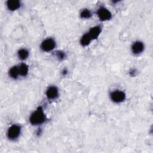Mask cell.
I'll use <instances>...</instances> for the list:
<instances>
[{"label":"cell","mask_w":153,"mask_h":153,"mask_svg":"<svg viewBox=\"0 0 153 153\" xmlns=\"http://www.w3.org/2000/svg\"><path fill=\"white\" fill-rule=\"evenodd\" d=\"M136 71L135 69H133L131 70L130 72V75H131V76H135L136 75Z\"/></svg>","instance_id":"2e32d148"},{"label":"cell","mask_w":153,"mask_h":153,"mask_svg":"<svg viewBox=\"0 0 153 153\" xmlns=\"http://www.w3.org/2000/svg\"><path fill=\"white\" fill-rule=\"evenodd\" d=\"M45 94H46L47 97L48 99L54 100V99L57 98V97L59 96L58 88L54 85L50 86L47 88V90L45 92Z\"/></svg>","instance_id":"8992f818"},{"label":"cell","mask_w":153,"mask_h":153,"mask_svg":"<svg viewBox=\"0 0 153 153\" xmlns=\"http://www.w3.org/2000/svg\"><path fill=\"white\" fill-rule=\"evenodd\" d=\"M19 75L22 76H25L28 74V66L26 63H21L19 66Z\"/></svg>","instance_id":"8fae6325"},{"label":"cell","mask_w":153,"mask_h":153,"mask_svg":"<svg viewBox=\"0 0 153 153\" xmlns=\"http://www.w3.org/2000/svg\"><path fill=\"white\" fill-rule=\"evenodd\" d=\"M56 45V42L53 38H47L42 42L41 44V48L44 51L49 52L54 50Z\"/></svg>","instance_id":"3957f363"},{"label":"cell","mask_w":153,"mask_h":153,"mask_svg":"<svg viewBox=\"0 0 153 153\" xmlns=\"http://www.w3.org/2000/svg\"><path fill=\"white\" fill-rule=\"evenodd\" d=\"M55 55H56V57H57V59L59 60H63L65 58V56H66V54H65V52H63V51H61V50H59V51H56Z\"/></svg>","instance_id":"9a60e30c"},{"label":"cell","mask_w":153,"mask_h":153,"mask_svg":"<svg viewBox=\"0 0 153 153\" xmlns=\"http://www.w3.org/2000/svg\"><path fill=\"white\" fill-rule=\"evenodd\" d=\"M17 54H18V57L20 59L25 60L29 56V52L27 50H26L25 48H22L18 51Z\"/></svg>","instance_id":"4fadbf2b"},{"label":"cell","mask_w":153,"mask_h":153,"mask_svg":"<svg viewBox=\"0 0 153 153\" xmlns=\"http://www.w3.org/2000/svg\"><path fill=\"white\" fill-rule=\"evenodd\" d=\"M91 41H92V39L90 36L89 34L88 33H86L81 36L80 39V44L83 47H85L88 45L91 42Z\"/></svg>","instance_id":"30bf717a"},{"label":"cell","mask_w":153,"mask_h":153,"mask_svg":"<svg viewBox=\"0 0 153 153\" xmlns=\"http://www.w3.org/2000/svg\"><path fill=\"white\" fill-rule=\"evenodd\" d=\"M9 75L11 78L13 79H17L18 78V76L19 75L18 66H13L9 71Z\"/></svg>","instance_id":"7c38bea8"},{"label":"cell","mask_w":153,"mask_h":153,"mask_svg":"<svg viewBox=\"0 0 153 153\" xmlns=\"http://www.w3.org/2000/svg\"><path fill=\"white\" fill-rule=\"evenodd\" d=\"M97 15L101 21H107L111 19V13L105 7H101L97 11Z\"/></svg>","instance_id":"5b68a950"},{"label":"cell","mask_w":153,"mask_h":153,"mask_svg":"<svg viewBox=\"0 0 153 153\" xmlns=\"http://www.w3.org/2000/svg\"><path fill=\"white\" fill-rule=\"evenodd\" d=\"M21 3L18 0H9L7 2V7L10 11H15L20 8Z\"/></svg>","instance_id":"9c48e42d"},{"label":"cell","mask_w":153,"mask_h":153,"mask_svg":"<svg viewBox=\"0 0 153 153\" xmlns=\"http://www.w3.org/2000/svg\"><path fill=\"white\" fill-rule=\"evenodd\" d=\"M91 16V12L88 9H83L80 13V17L82 19H89Z\"/></svg>","instance_id":"5bb4252c"},{"label":"cell","mask_w":153,"mask_h":153,"mask_svg":"<svg viewBox=\"0 0 153 153\" xmlns=\"http://www.w3.org/2000/svg\"><path fill=\"white\" fill-rule=\"evenodd\" d=\"M21 130H22L21 126L19 125L13 124L11 126L8 128L7 133L8 138L10 140H16L20 136L21 133Z\"/></svg>","instance_id":"7a4b0ae2"},{"label":"cell","mask_w":153,"mask_h":153,"mask_svg":"<svg viewBox=\"0 0 153 153\" xmlns=\"http://www.w3.org/2000/svg\"><path fill=\"white\" fill-rule=\"evenodd\" d=\"M144 44L142 42L137 41L133 43L131 47V51L134 54H139L144 50Z\"/></svg>","instance_id":"52a82bcc"},{"label":"cell","mask_w":153,"mask_h":153,"mask_svg":"<svg viewBox=\"0 0 153 153\" xmlns=\"http://www.w3.org/2000/svg\"><path fill=\"white\" fill-rule=\"evenodd\" d=\"M101 32L102 27L100 26H95L90 28L87 33L89 34L92 40H94L97 39L99 36Z\"/></svg>","instance_id":"ba28073f"},{"label":"cell","mask_w":153,"mask_h":153,"mask_svg":"<svg viewBox=\"0 0 153 153\" xmlns=\"http://www.w3.org/2000/svg\"><path fill=\"white\" fill-rule=\"evenodd\" d=\"M67 73H68V71L66 69H63V71H62V74L63 75H66V74H67Z\"/></svg>","instance_id":"e0dca14e"},{"label":"cell","mask_w":153,"mask_h":153,"mask_svg":"<svg viewBox=\"0 0 153 153\" xmlns=\"http://www.w3.org/2000/svg\"><path fill=\"white\" fill-rule=\"evenodd\" d=\"M111 99L115 103L123 102L126 99V94L121 90H114L110 94Z\"/></svg>","instance_id":"277c9868"},{"label":"cell","mask_w":153,"mask_h":153,"mask_svg":"<svg viewBox=\"0 0 153 153\" xmlns=\"http://www.w3.org/2000/svg\"><path fill=\"white\" fill-rule=\"evenodd\" d=\"M46 116L44 114L42 106H39L31 114L29 118V121L32 125L38 126L45 123Z\"/></svg>","instance_id":"6da1fadb"}]
</instances>
